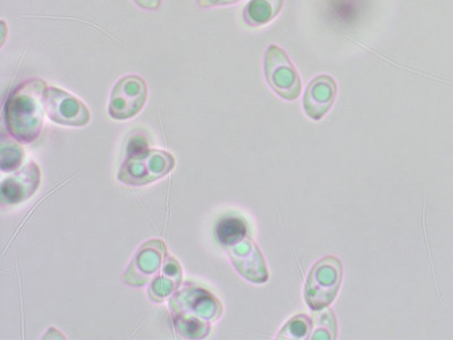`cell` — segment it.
<instances>
[{
    "instance_id": "6da1fadb",
    "label": "cell",
    "mask_w": 453,
    "mask_h": 340,
    "mask_svg": "<svg viewBox=\"0 0 453 340\" xmlns=\"http://www.w3.org/2000/svg\"><path fill=\"white\" fill-rule=\"evenodd\" d=\"M47 88L46 81L31 79L19 84L8 97L4 117L8 135L14 140L30 143L42 135Z\"/></svg>"
},
{
    "instance_id": "7a4b0ae2",
    "label": "cell",
    "mask_w": 453,
    "mask_h": 340,
    "mask_svg": "<svg viewBox=\"0 0 453 340\" xmlns=\"http://www.w3.org/2000/svg\"><path fill=\"white\" fill-rule=\"evenodd\" d=\"M178 333L186 338H204L210 334V322L219 319L221 303L208 290L185 287L170 299Z\"/></svg>"
},
{
    "instance_id": "3957f363",
    "label": "cell",
    "mask_w": 453,
    "mask_h": 340,
    "mask_svg": "<svg viewBox=\"0 0 453 340\" xmlns=\"http://www.w3.org/2000/svg\"><path fill=\"white\" fill-rule=\"evenodd\" d=\"M342 261L331 255L315 263L305 287V299L311 309H326L334 301L342 286Z\"/></svg>"
},
{
    "instance_id": "277c9868",
    "label": "cell",
    "mask_w": 453,
    "mask_h": 340,
    "mask_svg": "<svg viewBox=\"0 0 453 340\" xmlns=\"http://www.w3.org/2000/svg\"><path fill=\"white\" fill-rule=\"evenodd\" d=\"M175 167V158L161 150H143L129 156L121 166L119 180L132 186L151 184Z\"/></svg>"
},
{
    "instance_id": "5b68a950",
    "label": "cell",
    "mask_w": 453,
    "mask_h": 340,
    "mask_svg": "<svg viewBox=\"0 0 453 340\" xmlns=\"http://www.w3.org/2000/svg\"><path fill=\"white\" fill-rule=\"evenodd\" d=\"M265 75L269 87L287 101L298 99L302 80L287 52L277 44H270L265 55Z\"/></svg>"
},
{
    "instance_id": "8992f818",
    "label": "cell",
    "mask_w": 453,
    "mask_h": 340,
    "mask_svg": "<svg viewBox=\"0 0 453 340\" xmlns=\"http://www.w3.org/2000/svg\"><path fill=\"white\" fill-rule=\"evenodd\" d=\"M148 99V84L137 75H127L113 87L108 112L111 119L127 120L135 117L143 109Z\"/></svg>"
},
{
    "instance_id": "52a82bcc",
    "label": "cell",
    "mask_w": 453,
    "mask_h": 340,
    "mask_svg": "<svg viewBox=\"0 0 453 340\" xmlns=\"http://www.w3.org/2000/svg\"><path fill=\"white\" fill-rule=\"evenodd\" d=\"M44 109L48 119L63 127L82 128L90 123L91 113L82 101L59 88H47Z\"/></svg>"
},
{
    "instance_id": "ba28073f",
    "label": "cell",
    "mask_w": 453,
    "mask_h": 340,
    "mask_svg": "<svg viewBox=\"0 0 453 340\" xmlns=\"http://www.w3.org/2000/svg\"><path fill=\"white\" fill-rule=\"evenodd\" d=\"M165 244L159 240L144 243L125 271L123 281L132 286H144L165 262Z\"/></svg>"
},
{
    "instance_id": "9c48e42d",
    "label": "cell",
    "mask_w": 453,
    "mask_h": 340,
    "mask_svg": "<svg viewBox=\"0 0 453 340\" xmlns=\"http://www.w3.org/2000/svg\"><path fill=\"white\" fill-rule=\"evenodd\" d=\"M337 93L338 85L333 76L322 74L311 80L303 98L306 116L313 120H321L333 108Z\"/></svg>"
},
{
    "instance_id": "30bf717a",
    "label": "cell",
    "mask_w": 453,
    "mask_h": 340,
    "mask_svg": "<svg viewBox=\"0 0 453 340\" xmlns=\"http://www.w3.org/2000/svg\"><path fill=\"white\" fill-rule=\"evenodd\" d=\"M234 268L242 277L255 283L268 281V269L260 250L249 238H244L228 248Z\"/></svg>"
},
{
    "instance_id": "8fae6325",
    "label": "cell",
    "mask_w": 453,
    "mask_h": 340,
    "mask_svg": "<svg viewBox=\"0 0 453 340\" xmlns=\"http://www.w3.org/2000/svg\"><path fill=\"white\" fill-rule=\"evenodd\" d=\"M42 174L39 166L31 161L27 166L8 177L2 184L3 204L18 205L34 196L39 189Z\"/></svg>"
},
{
    "instance_id": "7c38bea8",
    "label": "cell",
    "mask_w": 453,
    "mask_h": 340,
    "mask_svg": "<svg viewBox=\"0 0 453 340\" xmlns=\"http://www.w3.org/2000/svg\"><path fill=\"white\" fill-rule=\"evenodd\" d=\"M181 268L173 257H168L165 260L163 271L150 287L149 297L153 302H163L164 299L173 293L180 285Z\"/></svg>"
},
{
    "instance_id": "4fadbf2b",
    "label": "cell",
    "mask_w": 453,
    "mask_h": 340,
    "mask_svg": "<svg viewBox=\"0 0 453 340\" xmlns=\"http://www.w3.org/2000/svg\"><path fill=\"white\" fill-rule=\"evenodd\" d=\"M282 6L283 0H250L242 11V19L250 27H265L280 14Z\"/></svg>"
},
{
    "instance_id": "5bb4252c",
    "label": "cell",
    "mask_w": 453,
    "mask_h": 340,
    "mask_svg": "<svg viewBox=\"0 0 453 340\" xmlns=\"http://www.w3.org/2000/svg\"><path fill=\"white\" fill-rule=\"evenodd\" d=\"M248 226L241 218L226 217L217 225L216 235L221 245L229 248L248 236Z\"/></svg>"
},
{
    "instance_id": "9a60e30c",
    "label": "cell",
    "mask_w": 453,
    "mask_h": 340,
    "mask_svg": "<svg viewBox=\"0 0 453 340\" xmlns=\"http://www.w3.org/2000/svg\"><path fill=\"white\" fill-rule=\"evenodd\" d=\"M338 325L334 313L330 309L315 312L311 319V339H334L337 337Z\"/></svg>"
},
{
    "instance_id": "2e32d148",
    "label": "cell",
    "mask_w": 453,
    "mask_h": 340,
    "mask_svg": "<svg viewBox=\"0 0 453 340\" xmlns=\"http://www.w3.org/2000/svg\"><path fill=\"white\" fill-rule=\"evenodd\" d=\"M16 140L2 139V170L4 173L13 172L21 166L24 152L21 145Z\"/></svg>"
},
{
    "instance_id": "e0dca14e",
    "label": "cell",
    "mask_w": 453,
    "mask_h": 340,
    "mask_svg": "<svg viewBox=\"0 0 453 340\" xmlns=\"http://www.w3.org/2000/svg\"><path fill=\"white\" fill-rule=\"evenodd\" d=\"M311 320L307 315H296L290 319L279 333V339H306L310 338Z\"/></svg>"
},
{
    "instance_id": "ac0fdd59",
    "label": "cell",
    "mask_w": 453,
    "mask_h": 340,
    "mask_svg": "<svg viewBox=\"0 0 453 340\" xmlns=\"http://www.w3.org/2000/svg\"><path fill=\"white\" fill-rule=\"evenodd\" d=\"M240 2L241 0H196V5L208 10V8L234 5Z\"/></svg>"
},
{
    "instance_id": "d6986e66",
    "label": "cell",
    "mask_w": 453,
    "mask_h": 340,
    "mask_svg": "<svg viewBox=\"0 0 453 340\" xmlns=\"http://www.w3.org/2000/svg\"><path fill=\"white\" fill-rule=\"evenodd\" d=\"M137 6L145 11H157L161 6L163 0H133Z\"/></svg>"
}]
</instances>
